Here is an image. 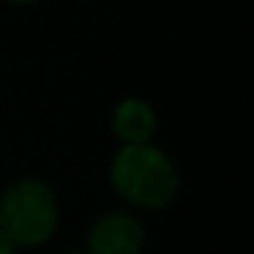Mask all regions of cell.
Instances as JSON below:
<instances>
[{"label":"cell","mask_w":254,"mask_h":254,"mask_svg":"<svg viewBox=\"0 0 254 254\" xmlns=\"http://www.w3.org/2000/svg\"><path fill=\"white\" fill-rule=\"evenodd\" d=\"M0 254H17V246L11 243V238L0 232Z\"/></svg>","instance_id":"obj_5"},{"label":"cell","mask_w":254,"mask_h":254,"mask_svg":"<svg viewBox=\"0 0 254 254\" xmlns=\"http://www.w3.org/2000/svg\"><path fill=\"white\" fill-rule=\"evenodd\" d=\"M58 197L44 181L22 178L0 194V232L17 249H36L58 230Z\"/></svg>","instance_id":"obj_2"},{"label":"cell","mask_w":254,"mask_h":254,"mask_svg":"<svg viewBox=\"0 0 254 254\" xmlns=\"http://www.w3.org/2000/svg\"><path fill=\"white\" fill-rule=\"evenodd\" d=\"M110 126L121 145H145L156 134V112L145 99L128 96L115 104Z\"/></svg>","instance_id":"obj_4"},{"label":"cell","mask_w":254,"mask_h":254,"mask_svg":"<svg viewBox=\"0 0 254 254\" xmlns=\"http://www.w3.org/2000/svg\"><path fill=\"white\" fill-rule=\"evenodd\" d=\"M148 232L131 210H107L90 224L85 254H142Z\"/></svg>","instance_id":"obj_3"},{"label":"cell","mask_w":254,"mask_h":254,"mask_svg":"<svg viewBox=\"0 0 254 254\" xmlns=\"http://www.w3.org/2000/svg\"><path fill=\"white\" fill-rule=\"evenodd\" d=\"M6 3H14V6H30V3H36V0H6Z\"/></svg>","instance_id":"obj_6"},{"label":"cell","mask_w":254,"mask_h":254,"mask_svg":"<svg viewBox=\"0 0 254 254\" xmlns=\"http://www.w3.org/2000/svg\"><path fill=\"white\" fill-rule=\"evenodd\" d=\"M115 194L131 208L164 210L181 191V170L159 145H121L110 164Z\"/></svg>","instance_id":"obj_1"}]
</instances>
